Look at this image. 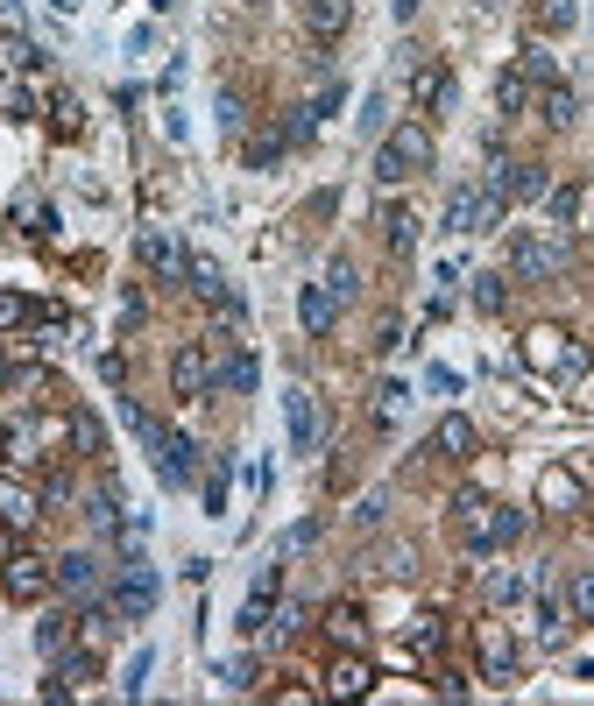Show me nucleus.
<instances>
[{
	"label": "nucleus",
	"mask_w": 594,
	"mask_h": 706,
	"mask_svg": "<svg viewBox=\"0 0 594 706\" xmlns=\"http://www.w3.org/2000/svg\"><path fill=\"white\" fill-rule=\"evenodd\" d=\"M0 587H8V600L28 608V600H43L57 587V573H50V559H36V551H14V559L0 565Z\"/></svg>",
	"instance_id": "20e7f679"
},
{
	"label": "nucleus",
	"mask_w": 594,
	"mask_h": 706,
	"mask_svg": "<svg viewBox=\"0 0 594 706\" xmlns=\"http://www.w3.org/2000/svg\"><path fill=\"white\" fill-rule=\"evenodd\" d=\"M502 191H510V199H545V191H553V177H545L538 163H510V184H502Z\"/></svg>",
	"instance_id": "cd10ccee"
},
{
	"label": "nucleus",
	"mask_w": 594,
	"mask_h": 706,
	"mask_svg": "<svg viewBox=\"0 0 594 706\" xmlns=\"http://www.w3.org/2000/svg\"><path fill=\"white\" fill-rule=\"evenodd\" d=\"M333 311H340V297L325 290V283H305V297H297V325H305L311 339L333 333Z\"/></svg>",
	"instance_id": "4468645a"
},
{
	"label": "nucleus",
	"mask_w": 594,
	"mask_h": 706,
	"mask_svg": "<svg viewBox=\"0 0 594 706\" xmlns=\"http://www.w3.org/2000/svg\"><path fill=\"white\" fill-rule=\"evenodd\" d=\"M0 36H14V43L28 36V14H22V0H0Z\"/></svg>",
	"instance_id": "79ce46f5"
},
{
	"label": "nucleus",
	"mask_w": 594,
	"mask_h": 706,
	"mask_svg": "<svg viewBox=\"0 0 594 706\" xmlns=\"http://www.w3.org/2000/svg\"><path fill=\"white\" fill-rule=\"evenodd\" d=\"M219 679H227V693H248V685H256V657H234Z\"/></svg>",
	"instance_id": "37998d69"
},
{
	"label": "nucleus",
	"mask_w": 594,
	"mask_h": 706,
	"mask_svg": "<svg viewBox=\"0 0 594 706\" xmlns=\"http://www.w3.org/2000/svg\"><path fill=\"white\" fill-rule=\"evenodd\" d=\"M114 608H121V622H142V614L156 608V573H148V565H128L121 587H114Z\"/></svg>",
	"instance_id": "6e6552de"
},
{
	"label": "nucleus",
	"mask_w": 594,
	"mask_h": 706,
	"mask_svg": "<svg viewBox=\"0 0 594 706\" xmlns=\"http://www.w3.org/2000/svg\"><path fill=\"white\" fill-rule=\"evenodd\" d=\"M545 213H553V227H573V219H581V191H573V184L545 191Z\"/></svg>",
	"instance_id": "473e14b6"
},
{
	"label": "nucleus",
	"mask_w": 594,
	"mask_h": 706,
	"mask_svg": "<svg viewBox=\"0 0 594 706\" xmlns=\"http://www.w3.org/2000/svg\"><path fill=\"white\" fill-rule=\"evenodd\" d=\"M559 262H567V248H559V240H545V234H516L510 240V276H524V283L559 276Z\"/></svg>",
	"instance_id": "f03ea898"
},
{
	"label": "nucleus",
	"mask_w": 594,
	"mask_h": 706,
	"mask_svg": "<svg viewBox=\"0 0 594 706\" xmlns=\"http://www.w3.org/2000/svg\"><path fill=\"white\" fill-rule=\"evenodd\" d=\"M276 148H284V134H256V142H248V163L262 170V163H276Z\"/></svg>",
	"instance_id": "49530a36"
},
{
	"label": "nucleus",
	"mask_w": 594,
	"mask_h": 706,
	"mask_svg": "<svg viewBox=\"0 0 594 706\" xmlns=\"http://www.w3.org/2000/svg\"><path fill=\"white\" fill-rule=\"evenodd\" d=\"M538 113H545V128H567V120L573 113H581V99H573V85H545V93H538Z\"/></svg>",
	"instance_id": "393cba45"
},
{
	"label": "nucleus",
	"mask_w": 594,
	"mask_h": 706,
	"mask_svg": "<svg viewBox=\"0 0 594 706\" xmlns=\"http://www.w3.org/2000/svg\"><path fill=\"white\" fill-rule=\"evenodd\" d=\"M36 319V304H28L22 290H0V333H14V325H28Z\"/></svg>",
	"instance_id": "e433bc0d"
},
{
	"label": "nucleus",
	"mask_w": 594,
	"mask_h": 706,
	"mask_svg": "<svg viewBox=\"0 0 594 706\" xmlns=\"http://www.w3.org/2000/svg\"><path fill=\"white\" fill-rule=\"evenodd\" d=\"M482 679L488 685H510L516 679V643L502 636V622H482Z\"/></svg>",
	"instance_id": "0eeeda50"
},
{
	"label": "nucleus",
	"mask_w": 594,
	"mask_h": 706,
	"mask_svg": "<svg viewBox=\"0 0 594 706\" xmlns=\"http://www.w3.org/2000/svg\"><path fill=\"white\" fill-rule=\"evenodd\" d=\"M71 445H79L85 459L107 453V431H99V417H93V410H71Z\"/></svg>",
	"instance_id": "c85d7f7f"
},
{
	"label": "nucleus",
	"mask_w": 594,
	"mask_h": 706,
	"mask_svg": "<svg viewBox=\"0 0 594 706\" xmlns=\"http://www.w3.org/2000/svg\"><path fill=\"white\" fill-rule=\"evenodd\" d=\"M219 128H241V93H219Z\"/></svg>",
	"instance_id": "3c124183"
},
{
	"label": "nucleus",
	"mask_w": 594,
	"mask_h": 706,
	"mask_svg": "<svg viewBox=\"0 0 594 706\" xmlns=\"http://www.w3.org/2000/svg\"><path fill=\"white\" fill-rule=\"evenodd\" d=\"M148 671H156V657H148V650L128 657V679H121V693H128V699H142V693H148Z\"/></svg>",
	"instance_id": "58836bf2"
},
{
	"label": "nucleus",
	"mask_w": 594,
	"mask_h": 706,
	"mask_svg": "<svg viewBox=\"0 0 594 706\" xmlns=\"http://www.w3.org/2000/svg\"><path fill=\"white\" fill-rule=\"evenodd\" d=\"M85 516H93V530H114V523H121V480H107V488L93 494V508H85Z\"/></svg>",
	"instance_id": "7c9ffc66"
},
{
	"label": "nucleus",
	"mask_w": 594,
	"mask_h": 706,
	"mask_svg": "<svg viewBox=\"0 0 594 706\" xmlns=\"http://www.w3.org/2000/svg\"><path fill=\"white\" fill-rule=\"evenodd\" d=\"M567 629H573V614L559 608V600H538V636L545 643H567Z\"/></svg>",
	"instance_id": "72a5a7b5"
},
{
	"label": "nucleus",
	"mask_w": 594,
	"mask_h": 706,
	"mask_svg": "<svg viewBox=\"0 0 594 706\" xmlns=\"http://www.w3.org/2000/svg\"><path fill=\"white\" fill-rule=\"evenodd\" d=\"M219 347H227V354L213 360V388H234V396H256V354H248V347H234V339H219Z\"/></svg>",
	"instance_id": "9d476101"
},
{
	"label": "nucleus",
	"mask_w": 594,
	"mask_h": 706,
	"mask_svg": "<svg viewBox=\"0 0 594 706\" xmlns=\"http://www.w3.org/2000/svg\"><path fill=\"white\" fill-rule=\"evenodd\" d=\"M36 516H43V494L22 488V480H0V523H8V530H28Z\"/></svg>",
	"instance_id": "f3484780"
},
{
	"label": "nucleus",
	"mask_w": 594,
	"mask_h": 706,
	"mask_svg": "<svg viewBox=\"0 0 594 706\" xmlns=\"http://www.w3.org/2000/svg\"><path fill=\"white\" fill-rule=\"evenodd\" d=\"M488 516H496V502H488L482 488H460V494H453V523L467 530L474 551H482V537H488Z\"/></svg>",
	"instance_id": "2eb2a0df"
},
{
	"label": "nucleus",
	"mask_w": 594,
	"mask_h": 706,
	"mask_svg": "<svg viewBox=\"0 0 594 706\" xmlns=\"http://www.w3.org/2000/svg\"><path fill=\"white\" fill-rule=\"evenodd\" d=\"M114 636H121V608H114V600H93V608L79 614V643L85 650H107Z\"/></svg>",
	"instance_id": "a211bd4d"
},
{
	"label": "nucleus",
	"mask_w": 594,
	"mask_h": 706,
	"mask_svg": "<svg viewBox=\"0 0 594 706\" xmlns=\"http://www.w3.org/2000/svg\"><path fill=\"white\" fill-rule=\"evenodd\" d=\"M510 304V283L496 276V268H482V276H474V311H502Z\"/></svg>",
	"instance_id": "2f4dec72"
},
{
	"label": "nucleus",
	"mask_w": 594,
	"mask_h": 706,
	"mask_svg": "<svg viewBox=\"0 0 594 706\" xmlns=\"http://www.w3.org/2000/svg\"><path fill=\"white\" fill-rule=\"evenodd\" d=\"M50 107H57V134H79V128H85V107H79V93H57Z\"/></svg>",
	"instance_id": "ea45409f"
},
{
	"label": "nucleus",
	"mask_w": 594,
	"mask_h": 706,
	"mask_svg": "<svg viewBox=\"0 0 594 706\" xmlns=\"http://www.w3.org/2000/svg\"><path fill=\"white\" fill-rule=\"evenodd\" d=\"M411 636H418V650H439V636H445V622H439V614H418V629H411Z\"/></svg>",
	"instance_id": "de8ad7c7"
},
{
	"label": "nucleus",
	"mask_w": 594,
	"mask_h": 706,
	"mask_svg": "<svg viewBox=\"0 0 594 706\" xmlns=\"http://www.w3.org/2000/svg\"><path fill=\"white\" fill-rule=\"evenodd\" d=\"M148 453H156V474L170 480V488H185V480H191V439H185V431H156Z\"/></svg>",
	"instance_id": "9b49d317"
},
{
	"label": "nucleus",
	"mask_w": 594,
	"mask_h": 706,
	"mask_svg": "<svg viewBox=\"0 0 594 706\" xmlns=\"http://www.w3.org/2000/svg\"><path fill=\"white\" fill-rule=\"evenodd\" d=\"M284 417H290V445H297V453H311V445H319V417H311V388H290V396H284Z\"/></svg>",
	"instance_id": "aec40b11"
},
{
	"label": "nucleus",
	"mask_w": 594,
	"mask_h": 706,
	"mask_svg": "<svg viewBox=\"0 0 594 706\" xmlns=\"http://www.w3.org/2000/svg\"><path fill=\"white\" fill-rule=\"evenodd\" d=\"M404 396H411L404 382H382V388H376V417H396V410H404Z\"/></svg>",
	"instance_id": "c03bdc74"
},
{
	"label": "nucleus",
	"mask_w": 594,
	"mask_h": 706,
	"mask_svg": "<svg viewBox=\"0 0 594 706\" xmlns=\"http://www.w3.org/2000/svg\"><path fill=\"white\" fill-rule=\"evenodd\" d=\"M411 107H418V113H445V107H453V71H445L439 57L411 71Z\"/></svg>",
	"instance_id": "39448f33"
},
{
	"label": "nucleus",
	"mask_w": 594,
	"mask_h": 706,
	"mask_svg": "<svg viewBox=\"0 0 594 706\" xmlns=\"http://www.w3.org/2000/svg\"><path fill=\"white\" fill-rule=\"evenodd\" d=\"M305 22H311L319 43H333L340 28H347V0H305Z\"/></svg>",
	"instance_id": "b1692460"
},
{
	"label": "nucleus",
	"mask_w": 594,
	"mask_h": 706,
	"mask_svg": "<svg viewBox=\"0 0 594 706\" xmlns=\"http://www.w3.org/2000/svg\"><path fill=\"white\" fill-rule=\"evenodd\" d=\"M567 614H573V622H594V573H581L567 587Z\"/></svg>",
	"instance_id": "4c0bfd02"
},
{
	"label": "nucleus",
	"mask_w": 594,
	"mask_h": 706,
	"mask_svg": "<svg viewBox=\"0 0 594 706\" xmlns=\"http://www.w3.org/2000/svg\"><path fill=\"white\" fill-rule=\"evenodd\" d=\"M135 254H142V268H156V276H185V254H177V240L163 227H142L135 234Z\"/></svg>",
	"instance_id": "f8f14e48"
},
{
	"label": "nucleus",
	"mask_w": 594,
	"mask_h": 706,
	"mask_svg": "<svg viewBox=\"0 0 594 706\" xmlns=\"http://www.w3.org/2000/svg\"><path fill=\"white\" fill-rule=\"evenodd\" d=\"M573 0H538V28H573Z\"/></svg>",
	"instance_id": "a19ab883"
},
{
	"label": "nucleus",
	"mask_w": 594,
	"mask_h": 706,
	"mask_svg": "<svg viewBox=\"0 0 594 706\" xmlns=\"http://www.w3.org/2000/svg\"><path fill=\"white\" fill-rule=\"evenodd\" d=\"M170 388L185 403H199V396H213V347H199V339H185V347L170 354Z\"/></svg>",
	"instance_id": "7ed1b4c3"
},
{
	"label": "nucleus",
	"mask_w": 594,
	"mask_h": 706,
	"mask_svg": "<svg viewBox=\"0 0 594 706\" xmlns=\"http://www.w3.org/2000/svg\"><path fill=\"white\" fill-rule=\"evenodd\" d=\"M0 459H8V424H0Z\"/></svg>",
	"instance_id": "864d4df0"
},
{
	"label": "nucleus",
	"mask_w": 594,
	"mask_h": 706,
	"mask_svg": "<svg viewBox=\"0 0 594 706\" xmlns=\"http://www.w3.org/2000/svg\"><path fill=\"white\" fill-rule=\"evenodd\" d=\"M516 594H524V579H516V573H496V579H488V600H496V608H510Z\"/></svg>",
	"instance_id": "a18cd8bd"
},
{
	"label": "nucleus",
	"mask_w": 594,
	"mask_h": 706,
	"mask_svg": "<svg viewBox=\"0 0 594 706\" xmlns=\"http://www.w3.org/2000/svg\"><path fill=\"white\" fill-rule=\"evenodd\" d=\"M445 227L453 234H482V191L474 184H460L453 199H445Z\"/></svg>",
	"instance_id": "5701e85b"
},
{
	"label": "nucleus",
	"mask_w": 594,
	"mask_h": 706,
	"mask_svg": "<svg viewBox=\"0 0 594 706\" xmlns=\"http://www.w3.org/2000/svg\"><path fill=\"white\" fill-rule=\"evenodd\" d=\"M64 502H71V480L50 474V480H43V508H64Z\"/></svg>",
	"instance_id": "09e8293b"
},
{
	"label": "nucleus",
	"mask_w": 594,
	"mask_h": 706,
	"mask_svg": "<svg viewBox=\"0 0 594 706\" xmlns=\"http://www.w3.org/2000/svg\"><path fill=\"white\" fill-rule=\"evenodd\" d=\"M276 587H284V565H262L256 573V587H248V608H241V629L256 636L262 622H270V600H276Z\"/></svg>",
	"instance_id": "6ab92c4d"
},
{
	"label": "nucleus",
	"mask_w": 594,
	"mask_h": 706,
	"mask_svg": "<svg viewBox=\"0 0 594 706\" xmlns=\"http://www.w3.org/2000/svg\"><path fill=\"white\" fill-rule=\"evenodd\" d=\"M354 629H361V614H354V608H333V636L354 643Z\"/></svg>",
	"instance_id": "8fccbe9b"
},
{
	"label": "nucleus",
	"mask_w": 594,
	"mask_h": 706,
	"mask_svg": "<svg viewBox=\"0 0 594 706\" xmlns=\"http://www.w3.org/2000/svg\"><path fill=\"white\" fill-rule=\"evenodd\" d=\"M57 587L64 594H93L99 587V559L93 551H64V559H57Z\"/></svg>",
	"instance_id": "412c9836"
},
{
	"label": "nucleus",
	"mask_w": 594,
	"mask_h": 706,
	"mask_svg": "<svg viewBox=\"0 0 594 706\" xmlns=\"http://www.w3.org/2000/svg\"><path fill=\"white\" fill-rule=\"evenodd\" d=\"M418 170H432V128H425V120H396L376 148V177L382 184H404V177H418Z\"/></svg>",
	"instance_id": "f257e3e1"
},
{
	"label": "nucleus",
	"mask_w": 594,
	"mask_h": 706,
	"mask_svg": "<svg viewBox=\"0 0 594 706\" xmlns=\"http://www.w3.org/2000/svg\"><path fill=\"white\" fill-rule=\"evenodd\" d=\"M531 360H538V368H553V374H581L587 368V354L567 347V333H531Z\"/></svg>",
	"instance_id": "ddd939ff"
},
{
	"label": "nucleus",
	"mask_w": 594,
	"mask_h": 706,
	"mask_svg": "<svg viewBox=\"0 0 594 706\" xmlns=\"http://www.w3.org/2000/svg\"><path fill=\"white\" fill-rule=\"evenodd\" d=\"M71 643V614H50V622H36V650L43 657H57Z\"/></svg>",
	"instance_id": "f704fd0d"
},
{
	"label": "nucleus",
	"mask_w": 594,
	"mask_h": 706,
	"mask_svg": "<svg viewBox=\"0 0 594 706\" xmlns=\"http://www.w3.org/2000/svg\"><path fill=\"white\" fill-rule=\"evenodd\" d=\"M382 113H390V99L376 93V99H368V113H361V128H368V134H382Z\"/></svg>",
	"instance_id": "603ef678"
},
{
	"label": "nucleus",
	"mask_w": 594,
	"mask_h": 706,
	"mask_svg": "<svg viewBox=\"0 0 594 706\" xmlns=\"http://www.w3.org/2000/svg\"><path fill=\"white\" fill-rule=\"evenodd\" d=\"M496 107H502V113H524V107H531V71H524V64L496 79Z\"/></svg>",
	"instance_id": "a878e982"
},
{
	"label": "nucleus",
	"mask_w": 594,
	"mask_h": 706,
	"mask_svg": "<svg viewBox=\"0 0 594 706\" xmlns=\"http://www.w3.org/2000/svg\"><path fill=\"white\" fill-rule=\"evenodd\" d=\"M325 693L333 699H368L376 693V671H368V657H333V671H325Z\"/></svg>",
	"instance_id": "1a4fd4ad"
},
{
	"label": "nucleus",
	"mask_w": 594,
	"mask_h": 706,
	"mask_svg": "<svg viewBox=\"0 0 594 706\" xmlns=\"http://www.w3.org/2000/svg\"><path fill=\"white\" fill-rule=\"evenodd\" d=\"M325 290H333L340 304H347V297L361 290V276H354V262H347V254H333V268H325Z\"/></svg>",
	"instance_id": "c9c22d12"
},
{
	"label": "nucleus",
	"mask_w": 594,
	"mask_h": 706,
	"mask_svg": "<svg viewBox=\"0 0 594 706\" xmlns=\"http://www.w3.org/2000/svg\"><path fill=\"white\" fill-rule=\"evenodd\" d=\"M524 537V508H496L488 516V537H482V551H496V545H516Z\"/></svg>",
	"instance_id": "c756f323"
},
{
	"label": "nucleus",
	"mask_w": 594,
	"mask_h": 706,
	"mask_svg": "<svg viewBox=\"0 0 594 706\" xmlns=\"http://www.w3.org/2000/svg\"><path fill=\"white\" fill-rule=\"evenodd\" d=\"M538 502H545V508H581V480H573V474H559V467H553V474H545V480H538Z\"/></svg>",
	"instance_id": "bb28decb"
},
{
	"label": "nucleus",
	"mask_w": 594,
	"mask_h": 706,
	"mask_svg": "<svg viewBox=\"0 0 594 706\" xmlns=\"http://www.w3.org/2000/svg\"><path fill=\"white\" fill-rule=\"evenodd\" d=\"M432 445H439L445 459H474V445H482V439H474V424H467V417H439Z\"/></svg>",
	"instance_id": "4be33fe9"
},
{
	"label": "nucleus",
	"mask_w": 594,
	"mask_h": 706,
	"mask_svg": "<svg viewBox=\"0 0 594 706\" xmlns=\"http://www.w3.org/2000/svg\"><path fill=\"white\" fill-rule=\"evenodd\" d=\"M185 283L205 297V304H219V311H241V304H234V290H227V268H219L213 254H185Z\"/></svg>",
	"instance_id": "423d86ee"
},
{
	"label": "nucleus",
	"mask_w": 594,
	"mask_h": 706,
	"mask_svg": "<svg viewBox=\"0 0 594 706\" xmlns=\"http://www.w3.org/2000/svg\"><path fill=\"white\" fill-rule=\"evenodd\" d=\"M376 227H382V248H390V254H411V248H418V213H411V205H382V213H376Z\"/></svg>",
	"instance_id": "dca6fc26"
}]
</instances>
